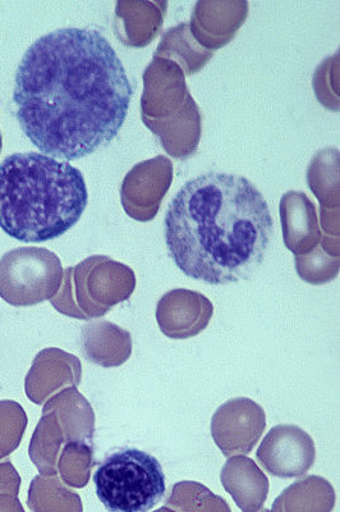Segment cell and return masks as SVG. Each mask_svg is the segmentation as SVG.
I'll use <instances>...</instances> for the list:
<instances>
[{
    "label": "cell",
    "instance_id": "3",
    "mask_svg": "<svg viewBox=\"0 0 340 512\" xmlns=\"http://www.w3.org/2000/svg\"><path fill=\"white\" fill-rule=\"evenodd\" d=\"M89 201L80 169L40 153L0 164V228L18 241L58 239L80 221Z\"/></svg>",
    "mask_w": 340,
    "mask_h": 512
},
{
    "label": "cell",
    "instance_id": "18",
    "mask_svg": "<svg viewBox=\"0 0 340 512\" xmlns=\"http://www.w3.org/2000/svg\"><path fill=\"white\" fill-rule=\"evenodd\" d=\"M307 182L319 199L320 210H339V150L317 153L307 171Z\"/></svg>",
    "mask_w": 340,
    "mask_h": 512
},
{
    "label": "cell",
    "instance_id": "22",
    "mask_svg": "<svg viewBox=\"0 0 340 512\" xmlns=\"http://www.w3.org/2000/svg\"><path fill=\"white\" fill-rule=\"evenodd\" d=\"M156 512H174V511H170L169 509H167V507H163V509H160L159 511H156Z\"/></svg>",
    "mask_w": 340,
    "mask_h": 512
},
{
    "label": "cell",
    "instance_id": "20",
    "mask_svg": "<svg viewBox=\"0 0 340 512\" xmlns=\"http://www.w3.org/2000/svg\"><path fill=\"white\" fill-rule=\"evenodd\" d=\"M170 504L181 507V512H231L227 502L214 496L206 488H202V495L197 493L196 497L186 498L185 502L170 498L168 505Z\"/></svg>",
    "mask_w": 340,
    "mask_h": 512
},
{
    "label": "cell",
    "instance_id": "2",
    "mask_svg": "<svg viewBox=\"0 0 340 512\" xmlns=\"http://www.w3.org/2000/svg\"><path fill=\"white\" fill-rule=\"evenodd\" d=\"M164 226L174 264L213 286L250 280L274 231L269 205L252 182L214 172L192 178L177 192Z\"/></svg>",
    "mask_w": 340,
    "mask_h": 512
},
{
    "label": "cell",
    "instance_id": "23",
    "mask_svg": "<svg viewBox=\"0 0 340 512\" xmlns=\"http://www.w3.org/2000/svg\"><path fill=\"white\" fill-rule=\"evenodd\" d=\"M257 512H270L269 510H266V509H263L261 511H257Z\"/></svg>",
    "mask_w": 340,
    "mask_h": 512
},
{
    "label": "cell",
    "instance_id": "4",
    "mask_svg": "<svg viewBox=\"0 0 340 512\" xmlns=\"http://www.w3.org/2000/svg\"><path fill=\"white\" fill-rule=\"evenodd\" d=\"M142 79V121L165 152L177 159L192 157L201 139V114L187 89L185 72L170 59L154 57Z\"/></svg>",
    "mask_w": 340,
    "mask_h": 512
},
{
    "label": "cell",
    "instance_id": "12",
    "mask_svg": "<svg viewBox=\"0 0 340 512\" xmlns=\"http://www.w3.org/2000/svg\"><path fill=\"white\" fill-rule=\"evenodd\" d=\"M247 15V2H197L191 34L202 48L214 52L234 38Z\"/></svg>",
    "mask_w": 340,
    "mask_h": 512
},
{
    "label": "cell",
    "instance_id": "1",
    "mask_svg": "<svg viewBox=\"0 0 340 512\" xmlns=\"http://www.w3.org/2000/svg\"><path fill=\"white\" fill-rule=\"evenodd\" d=\"M133 88L100 31L67 27L41 36L18 64L13 103L41 153L77 160L118 135Z\"/></svg>",
    "mask_w": 340,
    "mask_h": 512
},
{
    "label": "cell",
    "instance_id": "19",
    "mask_svg": "<svg viewBox=\"0 0 340 512\" xmlns=\"http://www.w3.org/2000/svg\"><path fill=\"white\" fill-rule=\"evenodd\" d=\"M296 269L303 281L323 285L337 277L339 258L329 256L328 251L319 245L310 254L296 256Z\"/></svg>",
    "mask_w": 340,
    "mask_h": 512
},
{
    "label": "cell",
    "instance_id": "15",
    "mask_svg": "<svg viewBox=\"0 0 340 512\" xmlns=\"http://www.w3.org/2000/svg\"><path fill=\"white\" fill-rule=\"evenodd\" d=\"M223 487L233 497L243 512H257L263 509L268 498L269 479L261 472L254 460L245 456L229 459L222 474Z\"/></svg>",
    "mask_w": 340,
    "mask_h": 512
},
{
    "label": "cell",
    "instance_id": "21",
    "mask_svg": "<svg viewBox=\"0 0 340 512\" xmlns=\"http://www.w3.org/2000/svg\"><path fill=\"white\" fill-rule=\"evenodd\" d=\"M2 148H3V139H2V134H0V153H2Z\"/></svg>",
    "mask_w": 340,
    "mask_h": 512
},
{
    "label": "cell",
    "instance_id": "8",
    "mask_svg": "<svg viewBox=\"0 0 340 512\" xmlns=\"http://www.w3.org/2000/svg\"><path fill=\"white\" fill-rule=\"evenodd\" d=\"M257 460L274 477L300 478L316 460L315 442L309 433L293 424L271 428L256 452Z\"/></svg>",
    "mask_w": 340,
    "mask_h": 512
},
{
    "label": "cell",
    "instance_id": "7",
    "mask_svg": "<svg viewBox=\"0 0 340 512\" xmlns=\"http://www.w3.org/2000/svg\"><path fill=\"white\" fill-rule=\"evenodd\" d=\"M61 259L44 248H18L0 259V297L16 308L52 301L61 290Z\"/></svg>",
    "mask_w": 340,
    "mask_h": 512
},
{
    "label": "cell",
    "instance_id": "6",
    "mask_svg": "<svg viewBox=\"0 0 340 512\" xmlns=\"http://www.w3.org/2000/svg\"><path fill=\"white\" fill-rule=\"evenodd\" d=\"M135 286V273L130 267L108 256H90L77 267L64 271L62 292L52 304L68 317L98 318L126 301Z\"/></svg>",
    "mask_w": 340,
    "mask_h": 512
},
{
    "label": "cell",
    "instance_id": "13",
    "mask_svg": "<svg viewBox=\"0 0 340 512\" xmlns=\"http://www.w3.org/2000/svg\"><path fill=\"white\" fill-rule=\"evenodd\" d=\"M280 221L287 249L296 256L310 254L321 244L319 217L315 204L301 191H288L280 200Z\"/></svg>",
    "mask_w": 340,
    "mask_h": 512
},
{
    "label": "cell",
    "instance_id": "16",
    "mask_svg": "<svg viewBox=\"0 0 340 512\" xmlns=\"http://www.w3.org/2000/svg\"><path fill=\"white\" fill-rule=\"evenodd\" d=\"M334 505L335 493L330 483L310 477L283 491L270 512H332Z\"/></svg>",
    "mask_w": 340,
    "mask_h": 512
},
{
    "label": "cell",
    "instance_id": "10",
    "mask_svg": "<svg viewBox=\"0 0 340 512\" xmlns=\"http://www.w3.org/2000/svg\"><path fill=\"white\" fill-rule=\"evenodd\" d=\"M172 181L173 164L164 155L136 164L122 182L124 212L136 221H151L158 214Z\"/></svg>",
    "mask_w": 340,
    "mask_h": 512
},
{
    "label": "cell",
    "instance_id": "5",
    "mask_svg": "<svg viewBox=\"0 0 340 512\" xmlns=\"http://www.w3.org/2000/svg\"><path fill=\"white\" fill-rule=\"evenodd\" d=\"M96 495L109 512H146L163 500L165 474L149 452L123 447L100 464L94 477Z\"/></svg>",
    "mask_w": 340,
    "mask_h": 512
},
{
    "label": "cell",
    "instance_id": "9",
    "mask_svg": "<svg viewBox=\"0 0 340 512\" xmlns=\"http://www.w3.org/2000/svg\"><path fill=\"white\" fill-rule=\"evenodd\" d=\"M266 414L247 397L232 399L215 411L211 419V437L225 457L250 454L263 436Z\"/></svg>",
    "mask_w": 340,
    "mask_h": 512
},
{
    "label": "cell",
    "instance_id": "17",
    "mask_svg": "<svg viewBox=\"0 0 340 512\" xmlns=\"http://www.w3.org/2000/svg\"><path fill=\"white\" fill-rule=\"evenodd\" d=\"M213 54L197 43L191 34L190 24H179L165 32L154 57L170 59L182 66L186 75H192L199 72Z\"/></svg>",
    "mask_w": 340,
    "mask_h": 512
},
{
    "label": "cell",
    "instance_id": "14",
    "mask_svg": "<svg viewBox=\"0 0 340 512\" xmlns=\"http://www.w3.org/2000/svg\"><path fill=\"white\" fill-rule=\"evenodd\" d=\"M165 7V2L119 0L114 16V29L118 39L132 48L149 45L162 27Z\"/></svg>",
    "mask_w": 340,
    "mask_h": 512
},
{
    "label": "cell",
    "instance_id": "11",
    "mask_svg": "<svg viewBox=\"0 0 340 512\" xmlns=\"http://www.w3.org/2000/svg\"><path fill=\"white\" fill-rule=\"evenodd\" d=\"M214 306L200 292L176 288L167 292L156 306L160 331L172 340H186L209 326Z\"/></svg>",
    "mask_w": 340,
    "mask_h": 512
}]
</instances>
